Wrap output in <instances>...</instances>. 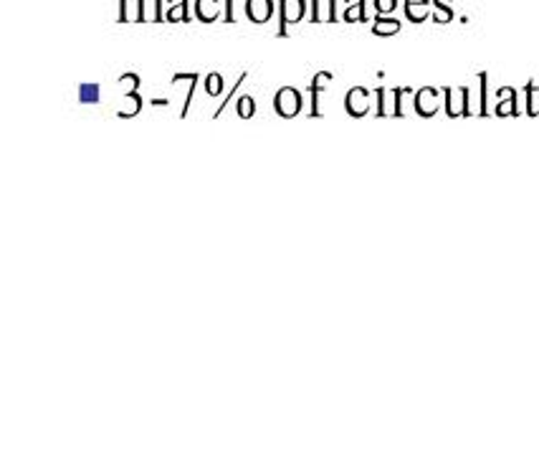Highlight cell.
<instances>
[{
  "instance_id": "2e32d148",
  "label": "cell",
  "mask_w": 539,
  "mask_h": 456,
  "mask_svg": "<svg viewBox=\"0 0 539 456\" xmlns=\"http://www.w3.org/2000/svg\"><path fill=\"white\" fill-rule=\"evenodd\" d=\"M99 87L96 84H82L79 87V102L82 104H96L99 102Z\"/></svg>"
},
{
  "instance_id": "ac0fdd59",
  "label": "cell",
  "mask_w": 539,
  "mask_h": 456,
  "mask_svg": "<svg viewBox=\"0 0 539 456\" xmlns=\"http://www.w3.org/2000/svg\"><path fill=\"white\" fill-rule=\"evenodd\" d=\"M119 87L125 94H137V89H140V76L132 74V71H127V74L119 76Z\"/></svg>"
},
{
  "instance_id": "7c38bea8",
  "label": "cell",
  "mask_w": 539,
  "mask_h": 456,
  "mask_svg": "<svg viewBox=\"0 0 539 456\" xmlns=\"http://www.w3.org/2000/svg\"><path fill=\"white\" fill-rule=\"evenodd\" d=\"M163 3L160 0H142V23H157L163 21Z\"/></svg>"
},
{
  "instance_id": "484cf974",
  "label": "cell",
  "mask_w": 539,
  "mask_h": 456,
  "mask_svg": "<svg viewBox=\"0 0 539 456\" xmlns=\"http://www.w3.org/2000/svg\"><path fill=\"white\" fill-rule=\"evenodd\" d=\"M395 8H398V0H377V13H380V18L387 15L390 10H395Z\"/></svg>"
},
{
  "instance_id": "4fadbf2b",
  "label": "cell",
  "mask_w": 539,
  "mask_h": 456,
  "mask_svg": "<svg viewBox=\"0 0 539 456\" xmlns=\"http://www.w3.org/2000/svg\"><path fill=\"white\" fill-rule=\"evenodd\" d=\"M137 112H142V96L140 94H125L122 99V107H119V117H134Z\"/></svg>"
},
{
  "instance_id": "603a6c76",
  "label": "cell",
  "mask_w": 539,
  "mask_h": 456,
  "mask_svg": "<svg viewBox=\"0 0 539 456\" xmlns=\"http://www.w3.org/2000/svg\"><path fill=\"white\" fill-rule=\"evenodd\" d=\"M360 6H362V21L380 18V13H377V0H360Z\"/></svg>"
},
{
  "instance_id": "44dd1931",
  "label": "cell",
  "mask_w": 539,
  "mask_h": 456,
  "mask_svg": "<svg viewBox=\"0 0 539 456\" xmlns=\"http://www.w3.org/2000/svg\"><path fill=\"white\" fill-rule=\"evenodd\" d=\"M205 91L210 96H218L223 91V76L218 74V71H210V74L205 76Z\"/></svg>"
},
{
  "instance_id": "cb8c5ba5",
  "label": "cell",
  "mask_w": 539,
  "mask_h": 456,
  "mask_svg": "<svg viewBox=\"0 0 539 456\" xmlns=\"http://www.w3.org/2000/svg\"><path fill=\"white\" fill-rule=\"evenodd\" d=\"M433 18H436V23H448L450 18H453V10H450L446 3H433Z\"/></svg>"
},
{
  "instance_id": "3957f363",
  "label": "cell",
  "mask_w": 539,
  "mask_h": 456,
  "mask_svg": "<svg viewBox=\"0 0 539 456\" xmlns=\"http://www.w3.org/2000/svg\"><path fill=\"white\" fill-rule=\"evenodd\" d=\"M281 30L279 36H286V26L289 23H299L304 18V10L309 8L307 0H281Z\"/></svg>"
},
{
  "instance_id": "ba28073f",
  "label": "cell",
  "mask_w": 539,
  "mask_h": 456,
  "mask_svg": "<svg viewBox=\"0 0 539 456\" xmlns=\"http://www.w3.org/2000/svg\"><path fill=\"white\" fill-rule=\"evenodd\" d=\"M311 8V21L314 23H332L337 18L334 13V0H314L309 3Z\"/></svg>"
},
{
  "instance_id": "9a60e30c",
  "label": "cell",
  "mask_w": 539,
  "mask_h": 456,
  "mask_svg": "<svg viewBox=\"0 0 539 456\" xmlns=\"http://www.w3.org/2000/svg\"><path fill=\"white\" fill-rule=\"evenodd\" d=\"M246 10H248V3H244V0H226V21L228 23H236Z\"/></svg>"
},
{
  "instance_id": "8992f818",
  "label": "cell",
  "mask_w": 539,
  "mask_h": 456,
  "mask_svg": "<svg viewBox=\"0 0 539 456\" xmlns=\"http://www.w3.org/2000/svg\"><path fill=\"white\" fill-rule=\"evenodd\" d=\"M400 94L398 89H380L377 91V114L380 117H398Z\"/></svg>"
},
{
  "instance_id": "d4e9b609",
  "label": "cell",
  "mask_w": 539,
  "mask_h": 456,
  "mask_svg": "<svg viewBox=\"0 0 539 456\" xmlns=\"http://www.w3.org/2000/svg\"><path fill=\"white\" fill-rule=\"evenodd\" d=\"M360 21H362V6L360 3H352L345 10V23H360Z\"/></svg>"
},
{
  "instance_id": "7402d4cb",
  "label": "cell",
  "mask_w": 539,
  "mask_h": 456,
  "mask_svg": "<svg viewBox=\"0 0 539 456\" xmlns=\"http://www.w3.org/2000/svg\"><path fill=\"white\" fill-rule=\"evenodd\" d=\"M496 114L499 117H517V94L511 99H504V102L496 104Z\"/></svg>"
},
{
  "instance_id": "8fae6325",
  "label": "cell",
  "mask_w": 539,
  "mask_h": 456,
  "mask_svg": "<svg viewBox=\"0 0 539 456\" xmlns=\"http://www.w3.org/2000/svg\"><path fill=\"white\" fill-rule=\"evenodd\" d=\"M226 3H218V0H195V8H198V18L203 23H213L218 15H221V8Z\"/></svg>"
},
{
  "instance_id": "52a82bcc",
  "label": "cell",
  "mask_w": 539,
  "mask_h": 456,
  "mask_svg": "<svg viewBox=\"0 0 539 456\" xmlns=\"http://www.w3.org/2000/svg\"><path fill=\"white\" fill-rule=\"evenodd\" d=\"M246 3H248L246 15H248L253 23H266L268 18H271L273 8H276V3H271V0H246Z\"/></svg>"
},
{
  "instance_id": "9c48e42d",
  "label": "cell",
  "mask_w": 539,
  "mask_h": 456,
  "mask_svg": "<svg viewBox=\"0 0 539 456\" xmlns=\"http://www.w3.org/2000/svg\"><path fill=\"white\" fill-rule=\"evenodd\" d=\"M430 8H433V3H428V0H405V15L413 23L426 21L430 15Z\"/></svg>"
},
{
  "instance_id": "ffe728a7",
  "label": "cell",
  "mask_w": 539,
  "mask_h": 456,
  "mask_svg": "<svg viewBox=\"0 0 539 456\" xmlns=\"http://www.w3.org/2000/svg\"><path fill=\"white\" fill-rule=\"evenodd\" d=\"M192 3H175V6L167 10V21L170 23H180V21H188V8H190Z\"/></svg>"
},
{
  "instance_id": "7a4b0ae2",
  "label": "cell",
  "mask_w": 539,
  "mask_h": 456,
  "mask_svg": "<svg viewBox=\"0 0 539 456\" xmlns=\"http://www.w3.org/2000/svg\"><path fill=\"white\" fill-rule=\"evenodd\" d=\"M468 107H471L468 104V89H446V112H448V117H464V114H468Z\"/></svg>"
},
{
  "instance_id": "5b68a950",
  "label": "cell",
  "mask_w": 539,
  "mask_h": 456,
  "mask_svg": "<svg viewBox=\"0 0 539 456\" xmlns=\"http://www.w3.org/2000/svg\"><path fill=\"white\" fill-rule=\"evenodd\" d=\"M345 107L349 117H365L369 112V91L365 87H352L345 96Z\"/></svg>"
},
{
  "instance_id": "277c9868",
  "label": "cell",
  "mask_w": 539,
  "mask_h": 456,
  "mask_svg": "<svg viewBox=\"0 0 539 456\" xmlns=\"http://www.w3.org/2000/svg\"><path fill=\"white\" fill-rule=\"evenodd\" d=\"M441 107V91L433 87H423L418 94H415V112L421 117H433Z\"/></svg>"
},
{
  "instance_id": "5bb4252c",
  "label": "cell",
  "mask_w": 539,
  "mask_h": 456,
  "mask_svg": "<svg viewBox=\"0 0 539 456\" xmlns=\"http://www.w3.org/2000/svg\"><path fill=\"white\" fill-rule=\"evenodd\" d=\"M398 30H400V21H395V18H377L375 26H372L375 36H395Z\"/></svg>"
},
{
  "instance_id": "e0dca14e",
  "label": "cell",
  "mask_w": 539,
  "mask_h": 456,
  "mask_svg": "<svg viewBox=\"0 0 539 456\" xmlns=\"http://www.w3.org/2000/svg\"><path fill=\"white\" fill-rule=\"evenodd\" d=\"M527 114L529 117H539V89L534 84L527 87Z\"/></svg>"
},
{
  "instance_id": "6da1fadb",
  "label": "cell",
  "mask_w": 539,
  "mask_h": 456,
  "mask_svg": "<svg viewBox=\"0 0 539 456\" xmlns=\"http://www.w3.org/2000/svg\"><path fill=\"white\" fill-rule=\"evenodd\" d=\"M302 104H304L302 94H299L294 87H281L279 91H276V99H273V109H276L279 117L291 119L302 112Z\"/></svg>"
},
{
  "instance_id": "d6986e66",
  "label": "cell",
  "mask_w": 539,
  "mask_h": 456,
  "mask_svg": "<svg viewBox=\"0 0 539 456\" xmlns=\"http://www.w3.org/2000/svg\"><path fill=\"white\" fill-rule=\"evenodd\" d=\"M236 112H238V117H241V119H251L253 112H256V104H253L251 96H248V94L241 96V99L236 102Z\"/></svg>"
},
{
  "instance_id": "30bf717a",
  "label": "cell",
  "mask_w": 539,
  "mask_h": 456,
  "mask_svg": "<svg viewBox=\"0 0 539 456\" xmlns=\"http://www.w3.org/2000/svg\"><path fill=\"white\" fill-rule=\"evenodd\" d=\"M119 21L140 23L142 21V0H122V3H119Z\"/></svg>"
}]
</instances>
